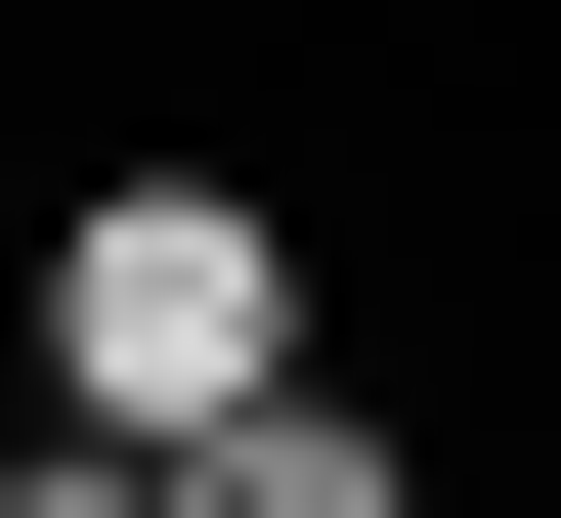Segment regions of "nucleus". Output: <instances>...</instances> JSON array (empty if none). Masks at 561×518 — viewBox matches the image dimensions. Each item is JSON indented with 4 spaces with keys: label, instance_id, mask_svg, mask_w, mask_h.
I'll use <instances>...</instances> for the list:
<instances>
[{
    "label": "nucleus",
    "instance_id": "1",
    "mask_svg": "<svg viewBox=\"0 0 561 518\" xmlns=\"http://www.w3.org/2000/svg\"><path fill=\"white\" fill-rule=\"evenodd\" d=\"M44 389H87V433H260V389H302V217H260V173H87V217H44Z\"/></svg>",
    "mask_w": 561,
    "mask_h": 518
},
{
    "label": "nucleus",
    "instance_id": "2",
    "mask_svg": "<svg viewBox=\"0 0 561 518\" xmlns=\"http://www.w3.org/2000/svg\"><path fill=\"white\" fill-rule=\"evenodd\" d=\"M173 518H432V433H389V389H346V346H302V389H260V433H173Z\"/></svg>",
    "mask_w": 561,
    "mask_h": 518
},
{
    "label": "nucleus",
    "instance_id": "3",
    "mask_svg": "<svg viewBox=\"0 0 561 518\" xmlns=\"http://www.w3.org/2000/svg\"><path fill=\"white\" fill-rule=\"evenodd\" d=\"M0 518H173V433H87V389H44V433H0Z\"/></svg>",
    "mask_w": 561,
    "mask_h": 518
}]
</instances>
